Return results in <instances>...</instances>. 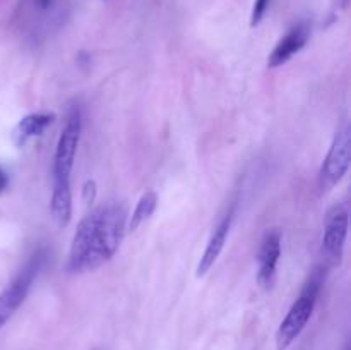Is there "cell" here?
<instances>
[{"instance_id": "4", "label": "cell", "mask_w": 351, "mask_h": 350, "mask_svg": "<svg viewBox=\"0 0 351 350\" xmlns=\"http://www.w3.org/2000/svg\"><path fill=\"white\" fill-rule=\"evenodd\" d=\"M45 257H47V254L43 250H36L27 259L23 270L16 275V278L0 294V329L7 325V321L12 318L14 312L26 301L27 294H29L31 287H33L34 278L38 277L40 270L43 268Z\"/></svg>"}, {"instance_id": "7", "label": "cell", "mask_w": 351, "mask_h": 350, "mask_svg": "<svg viewBox=\"0 0 351 350\" xmlns=\"http://www.w3.org/2000/svg\"><path fill=\"white\" fill-rule=\"evenodd\" d=\"M281 256V233L278 230H269L264 235L259 247V270H257V281L261 287L269 288L276 277L278 261Z\"/></svg>"}, {"instance_id": "13", "label": "cell", "mask_w": 351, "mask_h": 350, "mask_svg": "<svg viewBox=\"0 0 351 350\" xmlns=\"http://www.w3.org/2000/svg\"><path fill=\"white\" fill-rule=\"evenodd\" d=\"M7 184H9V178H7L5 172H3L2 168H0V194H2V192L5 191Z\"/></svg>"}, {"instance_id": "10", "label": "cell", "mask_w": 351, "mask_h": 350, "mask_svg": "<svg viewBox=\"0 0 351 350\" xmlns=\"http://www.w3.org/2000/svg\"><path fill=\"white\" fill-rule=\"evenodd\" d=\"M53 120V113H29V115L23 117L12 129V134H10L14 146L24 148L34 137H40L51 126Z\"/></svg>"}, {"instance_id": "9", "label": "cell", "mask_w": 351, "mask_h": 350, "mask_svg": "<svg viewBox=\"0 0 351 350\" xmlns=\"http://www.w3.org/2000/svg\"><path fill=\"white\" fill-rule=\"evenodd\" d=\"M232 222H233V208L226 213L225 216L221 218V222L216 225V229L213 230L211 237L208 240V246H206L204 253H202L201 261L197 264V277H204L209 270L213 268V264L216 263V259L221 254L223 247H225L226 237H228L230 229H232Z\"/></svg>"}, {"instance_id": "2", "label": "cell", "mask_w": 351, "mask_h": 350, "mask_svg": "<svg viewBox=\"0 0 351 350\" xmlns=\"http://www.w3.org/2000/svg\"><path fill=\"white\" fill-rule=\"evenodd\" d=\"M322 287V271L315 270L311 280L305 283L304 290L300 292L297 301L291 304L290 311L281 321L280 328L276 331V347L278 350H287L295 340L300 336L304 328L307 326L308 319L312 318L315 304H317L319 292Z\"/></svg>"}, {"instance_id": "5", "label": "cell", "mask_w": 351, "mask_h": 350, "mask_svg": "<svg viewBox=\"0 0 351 350\" xmlns=\"http://www.w3.org/2000/svg\"><path fill=\"white\" fill-rule=\"evenodd\" d=\"M351 161V129L350 124L345 122L336 132L331 148L324 158L321 172H319V189L321 192H329L348 174Z\"/></svg>"}, {"instance_id": "12", "label": "cell", "mask_w": 351, "mask_h": 350, "mask_svg": "<svg viewBox=\"0 0 351 350\" xmlns=\"http://www.w3.org/2000/svg\"><path fill=\"white\" fill-rule=\"evenodd\" d=\"M271 0H256L252 9V17H250V26H257L263 21L264 14H266L267 7H269Z\"/></svg>"}, {"instance_id": "14", "label": "cell", "mask_w": 351, "mask_h": 350, "mask_svg": "<svg viewBox=\"0 0 351 350\" xmlns=\"http://www.w3.org/2000/svg\"><path fill=\"white\" fill-rule=\"evenodd\" d=\"M53 2H55V0H36L38 7H40V9H43V10L50 9V7L53 5Z\"/></svg>"}, {"instance_id": "6", "label": "cell", "mask_w": 351, "mask_h": 350, "mask_svg": "<svg viewBox=\"0 0 351 350\" xmlns=\"http://www.w3.org/2000/svg\"><path fill=\"white\" fill-rule=\"evenodd\" d=\"M348 208L345 205H335L328 209L324 218V233H322L321 253L326 266L335 268L341 264L345 253L346 235H348Z\"/></svg>"}, {"instance_id": "11", "label": "cell", "mask_w": 351, "mask_h": 350, "mask_svg": "<svg viewBox=\"0 0 351 350\" xmlns=\"http://www.w3.org/2000/svg\"><path fill=\"white\" fill-rule=\"evenodd\" d=\"M158 205V196L154 191H147L141 196L139 202H137L136 209L132 211V216H130L129 223H127V230L134 232V230L139 229L147 218L154 213Z\"/></svg>"}, {"instance_id": "3", "label": "cell", "mask_w": 351, "mask_h": 350, "mask_svg": "<svg viewBox=\"0 0 351 350\" xmlns=\"http://www.w3.org/2000/svg\"><path fill=\"white\" fill-rule=\"evenodd\" d=\"M82 117L81 108L72 105L65 115L64 127L58 136L53 154V184H71V172L74 167L79 139H81Z\"/></svg>"}, {"instance_id": "1", "label": "cell", "mask_w": 351, "mask_h": 350, "mask_svg": "<svg viewBox=\"0 0 351 350\" xmlns=\"http://www.w3.org/2000/svg\"><path fill=\"white\" fill-rule=\"evenodd\" d=\"M129 211L122 201H106L79 222L69 249L67 271L84 273L108 263L127 232Z\"/></svg>"}, {"instance_id": "8", "label": "cell", "mask_w": 351, "mask_h": 350, "mask_svg": "<svg viewBox=\"0 0 351 350\" xmlns=\"http://www.w3.org/2000/svg\"><path fill=\"white\" fill-rule=\"evenodd\" d=\"M308 36H311V30L305 23L297 24V26L291 27L280 41L274 47V50L271 51L269 58H267V64L269 67H281V65L287 64L293 55H297L302 48L307 45Z\"/></svg>"}]
</instances>
